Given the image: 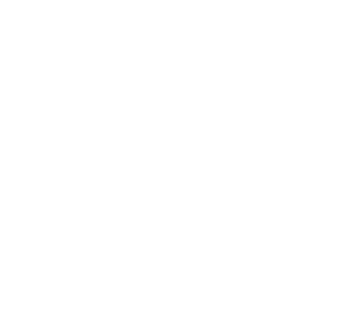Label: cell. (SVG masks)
Listing matches in <instances>:
<instances>
[]
</instances>
